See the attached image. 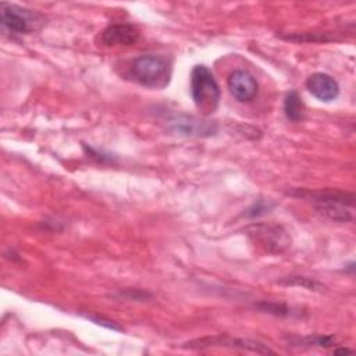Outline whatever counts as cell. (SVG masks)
<instances>
[{
  "label": "cell",
  "instance_id": "obj_16",
  "mask_svg": "<svg viewBox=\"0 0 356 356\" xmlns=\"http://www.w3.org/2000/svg\"><path fill=\"white\" fill-rule=\"evenodd\" d=\"M352 349H348V348H338L334 350V353H350Z\"/></svg>",
  "mask_w": 356,
  "mask_h": 356
},
{
  "label": "cell",
  "instance_id": "obj_1",
  "mask_svg": "<svg viewBox=\"0 0 356 356\" xmlns=\"http://www.w3.org/2000/svg\"><path fill=\"white\" fill-rule=\"evenodd\" d=\"M299 197L312 202L316 210L334 221L352 220L353 195L342 191H298Z\"/></svg>",
  "mask_w": 356,
  "mask_h": 356
},
{
  "label": "cell",
  "instance_id": "obj_5",
  "mask_svg": "<svg viewBox=\"0 0 356 356\" xmlns=\"http://www.w3.org/2000/svg\"><path fill=\"white\" fill-rule=\"evenodd\" d=\"M211 346L236 348V349L250 350V352H256V353H261V355L274 353L268 346H266V345H263V343H260V342H257V341L232 338V337H227V335H216V337H207V338L191 341V342H186L184 348H189V349H203V348H211Z\"/></svg>",
  "mask_w": 356,
  "mask_h": 356
},
{
  "label": "cell",
  "instance_id": "obj_15",
  "mask_svg": "<svg viewBox=\"0 0 356 356\" xmlns=\"http://www.w3.org/2000/svg\"><path fill=\"white\" fill-rule=\"evenodd\" d=\"M88 318H90L92 321H95L96 324H102L106 325L107 328H113V330H121L118 325H115V323L110 321V320H104L103 317H96V316H88Z\"/></svg>",
  "mask_w": 356,
  "mask_h": 356
},
{
  "label": "cell",
  "instance_id": "obj_9",
  "mask_svg": "<svg viewBox=\"0 0 356 356\" xmlns=\"http://www.w3.org/2000/svg\"><path fill=\"white\" fill-rule=\"evenodd\" d=\"M139 39V31L131 24H111L100 33V43L108 47L131 46Z\"/></svg>",
  "mask_w": 356,
  "mask_h": 356
},
{
  "label": "cell",
  "instance_id": "obj_3",
  "mask_svg": "<svg viewBox=\"0 0 356 356\" xmlns=\"http://www.w3.org/2000/svg\"><path fill=\"white\" fill-rule=\"evenodd\" d=\"M191 93L195 106L203 114H211L220 104L221 90L213 72L203 64L193 67L191 72Z\"/></svg>",
  "mask_w": 356,
  "mask_h": 356
},
{
  "label": "cell",
  "instance_id": "obj_2",
  "mask_svg": "<svg viewBox=\"0 0 356 356\" xmlns=\"http://www.w3.org/2000/svg\"><path fill=\"white\" fill-rule=\"evenodd\" d=\"M171 61L164 56L143 54L131 64V76L139 85L150 89H163L171 78Z\"/></svg>",
  "mask_w": 356,
  "mask_h": 356
},
{
  "label": "cell",
  "instance_id": "obj_4",
  "mask_svg": "<svg viewBox=\"0 0 356 356\" xmlns=\"http://www.w3.org/2000/svg\"><path fill=\"white\" fill-rule=\"evenodd\" d=\"M246 234L256 246L271 254L282 253L291 246V235L280 224L257 222L250 225Z\"/></svg>",
  "mask_w": 356,
  "mask_h": 356
},
{
  "label": "cell",
  "instance_id": "obj_12",
  "mask_svg": "<svg viewBox=\"0 0 356 356\" xmlns=\"http://www.w3.org/2000/svg\"><path fill=\"white\" fill-rule=\"evenodd\" d=\"M281 282L288 284V285L303 286V288L310 289V291H323L324 289L323 284H320L318 281H316L313 278H309V277H286Z\"/></svg>",
  "mask_w": 356,
  "mask_h": 356
},
{
  "label": "cell",
  "instance_id": "obj_14",
  "mask_svg": "<svg viewBox=\"0 0 356 356\" xmlns=\"http://www.w3.org/2000/svg\"><path fill=\"white\" fill-rule=\"evenodd\" d=\"M268 209H270V206L266 204L264 202H257V203H254V204L248 210V216H250V217H257V216L264 214Z\"/></svg>",
  "mask_w": 356,
  "mask_h": 356
},
{
  "label": "cell",
  "instance_id": "obj_13",
  "mask_svg": "<svg viewBox=\"0 0 356 356\" xmlns=\"http://www.w3.org/2000/svg\"><path fill=\"white\" fill-rule=\"evenodd\" d=\"M259 307L261 310H264L266 313H271V314H275V316H289L291 314V307H286L285 305L263 302V303L259 305Z\"/></svg>",
  "mask_w": 356,
  "mask_h": 356
},
{
  "label": "cell",
  "instance_id": "obj_8",
  "mask_svg": "<svg viewBox=\"0 0 356 356\" xmlns=\"http://www.w3.org/2000/svg\"><path fill=\"white\" fill-rule=\"evenodd\" d=\"M231 95L241 103H248L253 100L257 95V81L254 76L245 70H235L228 75L227 81Z\"/></svg>",
  "mask_w": 356,
  "mask_h": 356
},
{
  "label": "cell",
  "instance_id": "obj_6",
  "mask_svg": "<svg viewBox=\"0 0 356 356\" xmlns=\"http://www.w3.org/2000/svg\"><path fill=\"white\" fill-rule=\"evenodd\" d=\"M1 25L11 33L22 35L35 29L36 17L25 8H21L14 4L1 3L0 4Z\"/></svg>",
  "mask_w": 356,
  "mask_h": 356
},
{
  "label": "cell",
  "instance_id": "obj_10",
  "mask_svg": "<svg viewBox=\"0 0 356 356\" xmlns=\"http://www.w3.org/2000/svg\"><path fill=\"white\" fill-rule=\"evenodd\" d=\"M307 90L320 102H332L339 95L338 82L328 74L316 72L306 79Z\"/></svg>",
  "mask_w": 356,
  "mask_h": 356
},
{
  "label": "cell",
  "instance_id": "obj_7",
  "mask_svg": "<svg viewBox=\"0 0 356 356\" xmlns=\"http://www.w3.org/2000/svg\"><path fill=\"white\" fill-rule=\"evenodd\" d=\"M167 128L170 132L182 136H210L217 131L214 122L184 114L171 117L167 121Z\"/></svg>",
  "mask_w": 356,
  "mask_h": 356
},
{
  "label": "cell",
  "instance_id": "obj_11",
  "mask_svg": "<svg viewBox=\"0 0 356 356\" xmlns=\"http://www.w3.org/2000/svg\"><path fill=\"white\" fill-rule=\"evenodd\" d=\"M284 111L286 118L292 122H298L303 118V103L296 90L286 93L284 100Z\"/></svg>",
  "mask_w": 356,
  "mask_h": 356
}]
</instances>
